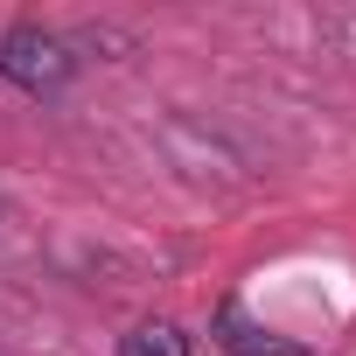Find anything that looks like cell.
Segmentation results:
<instances>
[{
    "label": "cell",
    "instance_id": "cell-2",
    "mask_svg": "<svg viewBox=\"0 0 356 356\" xmlns=\"http://www.w3.org/2000/svg\"><path fill=\"white\" fill-rule=\"evenodd\" d=\"M217 328H224V349H231V356H300V349H293V342H280L273 328L245 321V307H224V314H217Z\"/></svg>",
    "mask_w": 356,
    "mask_h": 356
},
{
    "label": "cell",
    "instance_id": "cell-3",
    "mask_svg": "<svg viewBox=\"0 0 356 356\" xmlns=\"http://www.w3.org/2000/svg\"><path fill=\"white\" fill-rule=\"evenodd\" d=\"M119 356H189V335L175 321H140L119 335Z\"/></svg>",
    "mask_w": 356,
    "mask_h": 356
},
{
    "label": "cell",
    "instance_id": "cell-1",
    "mask_svg": "<svg viewBox=\"0 0 356 356\" xmlns=\"http://www.w3.org/2000/svg\"><path fill=\"white\" fill-rule=\"evenodd\" d=\"M0 77H15L22 91L49 98V91H63V84L77 77V49H70L56 29L22 22V29H8V35H0Z\"/></svg>",
    "mask_w": 356,
    "mask_h": 356
}]
</instances>
